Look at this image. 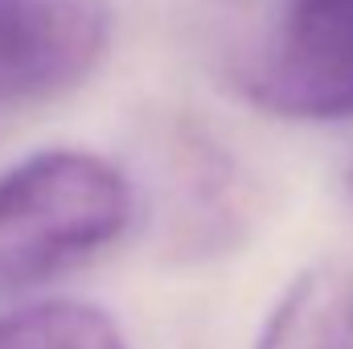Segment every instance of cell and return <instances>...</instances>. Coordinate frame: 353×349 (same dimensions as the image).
Segmentation results:
<instances>
[{"label":"cell","instance_id":"4","mask_svg":"<svg viewBox=\"0 0 353 349\" xmlns=\"http://www.w3.org/2000/svg\"><path fill=\"white\" fill-rule=\"evenodd\" d=\"M251 349H353V263L300 267L267 308Z\"/></svg>","mask_w":353,"mask_h":349},{"label":"cell","instance_id":"2","mask_svg":"<svg viewBox=\"0 0 353 349\" xmlns=\"http://www.w3.org/2000/svg\"><path fill=\"white\" fill-rule=\"evenodd\" d=\"M239 87L275 119H353V0H288L243 62Z\"/></svg>","mask_w":353,"mask_h":349},{"label":"cell","instance_id":"5","mask_svg":"<svg viewBox=\"0 0 353 349\" xmlns=\"http://www.w3.org/2000/svg\"><path fill=\"white\" fill-rule=\"evenodd\" d=\"M0 349H132L119 321L90 300H33L0 312Z\"/></svg>","mask_w":353,"mask_h":349},{"label":"cell","instance_id":"6","mask_svg":"<svg viewBox=\"0 0 353 349\" xmlns=\"http://www.w3.org/2000/svg\"><path fill=\"white\" fill-rule=\"evenodd\" d=\"M350 189H353V173H350Z\"/></svg>","mask_w":353,"mask_h":349},{"label":"cell","instance_id":"3","mask_svg":"<svg viewBox=\"0 0 353 349\" xmlns=\"http://www.w3.org/2000/svg\"><path fill=\"white\" fill-rule=\"evenodd\" d=\"M99 0H0V111L83 87L107 54Z\"/></svg>","mask_w":353,"mask_h":349},{"label":"cell","instance_id":"1","mask_svg":"<svg viewBox=\"0 0 353 349\" xmlns=\"http://www.w3.org/2000/svg\"><path fill=\"white\" fill-rule=\"evenodd\" d=\"M136 218V185L90 148H41L0 173V300L29 296L103 251Z\"/></svg>","mask_w":353,"mask_h":349}]
</instances>
